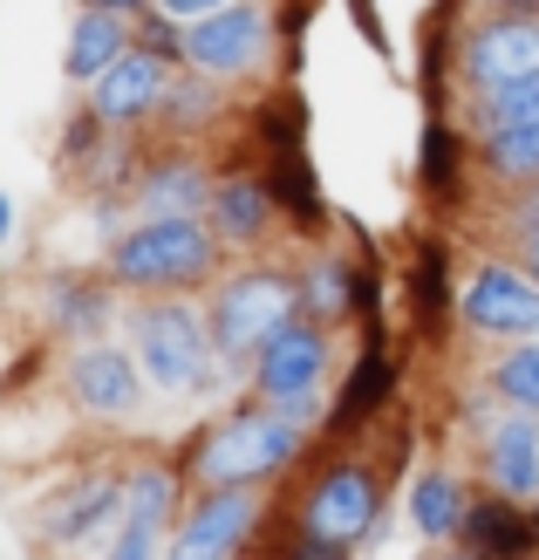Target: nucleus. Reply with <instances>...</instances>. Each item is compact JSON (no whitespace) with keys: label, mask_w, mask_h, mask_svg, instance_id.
<instances>
[{"label":"nucleus","mask_w":539,"mask_h":560,"mask_svg":"<svg viewBox=\"0 0 539 560\" xmlns=\"http://www.w3.org/2000/svg\"><path fill=\"white\" fill-rule=\"evenodd\" d=\"M109 267H117V280H137V288H178V280H198L212 267V240L191 212H172V219H151L130 240H117Z\"/></svg>","instance_id":"nucleus-2"},{"label":"nucleus","mask_w":539,"mask_h":560,"mask_svg":"<svg viewBox=\"0 0 539 560\" xmlns=\"http://www.w3.org/2000/svg\"><path fill=\"white\" fill-rule=\"evenodd\" d=\"M137 362H144V376L157 389H191V383H206L212 342L185 301H157L137 315Z\"/></svg>","instance_id":"nucleus-4"},{"label":"nucleus","mask_w":539,"mask_h":560,"mask_svg":"<svg viewBox=\"0 0 539 560\" xmlns=\"http://www.w3.org/2000/svg\"><path fill=\"white\" fill-rule=\"evenodd\" d=\"M267 191H273V199L288 206L294 219H321V191H315V172H307V164H301V151H288V158L273 164Z\"/></svg>","instance_id":"nucleus-23"},{"label":"nucleus","mask_w":539,"mask_h":560,"mask_svg":"<svg viewBox=\"0 0 539 560\" xmlns=\"http://www.w3.org/2000/svg\"><path fill=\"white\" fill-rule=\"evenodd\" d=\"M444 315V246H423L417 254V322L431 328Z\"/></svg>","instance_id":"nucleus-26"},{"label":"nucleus","mask_w":539,"mask_h":560,"mask_svg":"<svg viewBox=\"0 0 539 560\" xmlns=\"http://www.w3.org/2000/svg\"><path fill=\"white\" fill-rule=\"evenodd\" d=\"M117 55H124V21H117V8H96V0H90V14H82L75 35H69V75L75 82H96Z\"/></svg>","instance_id":"nucleus-14"},{"label":"nucleus","mask_w":539,"mask_h":560,"mask_svg":"<svg viewBox=\"0 0 539 560\" xmlns=\"http://www.w3.org/2000/svg\"><path fill=\"white\" fill-rule=\"evenodd\" d=\"M307 307H315V315H349V273L342 267H315V280H307Z\"/></svg>","instance_id":"nucleus-27"},{"label":"nucleus","mask_w":539,"mask_h":560,"mask_svg":"<svg viewBox=\"0 0 539 560\" xmlns=\"http://www.w3.org/2000/svg\"><path fill=\"white\" fill-rule=\"evenodd\" d=\"M267 199H273L267 185H253V178H225V185L212 191V219H219V233L233 240V246L260 240V226H267Z\"/></svg>","instance_id":"nucleus-16"},{"label":"nucleus","mask_w":539,"mask_h":560,"mask_svg":"<svg viewBox=\"0 0 539 560\" xmlns=\"http://www.w3.org/2000/svg\"><path fill=\"white\" fill-rule=\"evenodd\" d=\"M423 185H431V191H450V185H458V137H450L444 124L423 130Z\"/></svg>","instance_id":"nucleus-25"},{"label":"nucleus","mask_w":539,"mask_h":560,"mask_svg":"<svg viewBox=\"0 0 539 560\" xmlns=\"http://www.w3.org/2000/svg\"><path fill=\"white\" fill-rule=\"evenodd\" d=\"M96 8H117V14H130V8H144V0H96Z\"/></svg>","instance_id":"nucleus-31"},{"label":"nucleus","mask_w":539,"mask_h":560,"mask_svg":"<svg viewBox=\"0 0 539 560\" xmlns=\"http://www.w3.org/2000/svg\"><path fill=\"white\" fill-rule=\"evenodd\" d=\"M465 75L478 82V90H513V82L539 75V27L532 21H492L478 27L471 48H465Z\"/></svg>","instance_id":"nucleus-7"},{"label":"nucleus","mask_w":539,"mask_h":560,"mask_svg":"<svg viewBox=\"0 0 539 560\" xmlns=\"http://www.w3.org/2000/svg\"><path fill=\"white\" fill-rule=\"evenodd\" d=\"M212 8H225V0H164V14H212Z\"/></svg>","instance_id":"nucleus-30"},{"label":"nucleus","mask_w":539,"mask_h":560,"mask_svg":"<svg viewBox=\"0 0 539 560\" xmlns=\"http://www.w3.org/2000/svg\"><path fill=\"white\" fill-rule=\"evenodd\" d=\"M260 48H267V14L260 8H212V21H198L185 35V55L206 75H239V69L260 62Z\"/></svg>","instance_id":"nucleus-6"},{"label":"nucleus","mask_w":539,"mask_h":560,"mask_svg":"<svg viewBox=\"0 0 539 560\" xmlns=\"http://www.w3.org/2000/svg\"><path fill=\"white\" fill-rule=\"evenodd\" d=\"M117 506H124L117 479H90V486H75L62 506H55V540H82L103 513H117Z\"/></svg>","instance_id":"nucleus-19"},{"label":"nucleus","mask_w":539,"mask_h":560,"mask_svg":"<svg viewBox=\"0 0 539 560\" xmlns=\"http://www.w3.org/2000/svg\"><path fill=\"white\" fill-rule=\"evenodd\" d=\"M328 370V342H321V328H280L273 342L260 349V389L267 397H288V389H315Z\"/></svg>","instance_id":"nucleus-10"},{"label":"nucleus","mask_w":539,"mask_h":560,"mask_svg":"<svg viewBox=\"0 0 539 560\" xmlns=\"http://www.w3.org/2000/svg\"><path fill=\"white\" fill-rule=\"evenodd\" d=\"M465 534H471V547H485V553H526L532 547V520L513 513L505 499H485V506L465 513Z\"/></svg>","instance_id":"nucleus-17"},{"label":"nucleus","mask_w":539,"mask_h":560,"mask_svg":"<svg viewBox=\"0 0 539 560\" xmlns=\"http://www.w3.org/2000/svg\"><path fill=\"white\" fill-rule=\"evenodd\" d=\"M539 117V75L513 82V90H492V124H526Z\"/></svg>","instance_id":"nucleus-28"},{"label":"nucleus","mask_w":539,"mask_h":560,"mask_svg":"<svg viewBox=\"0 0 539 560\" xmlns=\"http://www.w3.org/2000/svg\"><path fill=\"white\" fill-rule=\"evenodd\" d=\"M410 513H417V534H450V526H465V499L444 471H431V479H417Z\"/></svg>","instance_id":"nucleus-20"},{"label":"nucleus","mask_w":539,"mask_h":560,"mask_svg":"<svg viewBox=\"0 0 539 560\" xmlns=\"http://www.w3.org/2000/svg\"><path fill=\"white\" fill-rule=\"evenodd\" d=\"M8 219H14V212H8V199H0V233H8Z\"/></svg>","instance_id":"nucleus-32"},{"label":"nucleus","mask_w":539,"mask_h":560,"mask_svg":"<svg viewBox=\"0 0 539 560\" xmlns=\"http://www.w3.org/2000/svg\"><path fill=\"white\" fill-rule=\"evenodd\" d=\"M164 21H172V14H164ZM164 21H151L144 35H151V48H157V55H178V35H172V27H164Z\"/></svg>","instance_id":"nucleus-29"},{"label":"nucleus","mask_w":539,"mask_h":560,"mask_svg":"<svg viewBox=\"0 0 539 560\" xmlns=\"http://www.w3.org/2000/svg\"><path fill=\"white\" fill-rule=\"evenodd\" d=\"M253 513H260V506H253L239 486H225L219 499H206V506L191 513V526H185V540H178V547H185V553H225V547H239V540H246Z\"/></svg>","instance_id":"nucleus-13"},{"label":"nucleus","mask_w":539,"mask_h":560,"mask_svg":"<svg viewBox=\"0 0 539 560\" xmlns=\"http://www.w3.org/2000/svg\"><path fill=\"white\" fill-rule=\"evenodd\" d=\"M492 164L505 178H532L539 172V117H526V124H492Z\"/></svg>","instance_id":"nucleus-21"},{"label":"nucleus","mask_w":539,"mask_h":560,"mask_svg":"<svg viewBox=\"0 0 539 560\" xmlns=\"http://www.w3.org/2000/svg\"><path fill=\"white\" fill-rule=\"evenodd\" d=\"M465 315L485 335H532L539 328V288L513 267H478L471 294H465Z\"/></svg>","instance_id":"nucleus-8"},{"label":"nucleus","mask_w":539,"mask_h":560,"mask_svg":"<svg viewBox=\"0 0 539 560\" xmlns=\"http://www.w3.org/2000/svg\"><path fill=\"white\" fill-rule=\"evenodd\" d=\"M532 273H539V233H532Z\"/></svg>","instance_id":"nucleus-33"},{"label":"nucleus","mask_w":539,"mask_h":560,"mask_svg":"<svg viewBox=\"0 0 539 560\" xmlns=\"http://www.w3.org/2000/svg\"><path fill=\"white\" fill-rule=\"evenodd\" d=\"M499 389H505L519 410L539 417V342H526V349H513V355L499 362Z\"/></svg>","instance_id":"nucleus-24"},{"label":"nucleus","mask_w":539,"mask_h":560,"mask_svg":"<svg viewBox=\"0 0 539 560\" xmlns=\"http://www.w3.org/2000/svg\"><path fill=\"white\" fill-rule=\"evenodd\" d=\"M198 199H206V178H198L191 164H172V172H157V178L144 185V212H151V219L198 212Z\"/></svg>","instance_id":"nucleus-22"},{"label":"nucleus","mask_w":539,"mask_h":560,"mask_svg":"<svg viewBox=\"0 0 539 560\" xmlns=\"http://www.w3.org/2000/svg\"><path fill=\"white\" fill-rule=\"evenodd\" d=\"M294 315V280L288 273H239L225 280V294L212 307V328H219V349L225 355H260Z\"/></svg>","instance_id":"nucleus-3"},{"label":"nucleus","mask_w":539,"mask_h":560,"mask_svg":"<svg viewBox=\"0 0 539 560\" xmlns=\"http://www.w3.org/2000/svg\"><path fill=\"white\" fill-rule=\"evenodd\" d=\"M69 383H75V404H90L103 417L137 410V370H130L124 349H82L75 370H69Z\"/></svg>","instance_id":"nucleus-11"},{"label":"nucleus","mask_w":539,"mask_h":560,"mask_svg":"<svg viewBox=\"0 0 539 560\" xmlns=\"http://www.w3.org/2000/svg\"><path fill=\"white\" fill-rule=\"evenodd\" d=\"M301 452V424L294 417H233V424H219L206 444H198V479H212V486H253V479H267V471L280 465H294Z\"/></svg>","instance_id":"nucleus-1"},{"label":"nucleus","mask_w":539,"mask_h":560,"mask_svg":"<svg viewBox=\"0 0 539 560\" xmlns=\"http://www.w3.org/2000/svg\"><path fill=\"white\" fill-rule=\"evenodd\" d=\"M389 383H396V370H389V355H383V342H368V355H362V370L349 376V389H342V404H335V424H362L368 410H376L383 397H389Z\"/></svg>","instance_id":"nucleus-18"},{"label":"nucleus","mask_w":539,"mask_h":560,"mask_svg":"<svg viewBox=\"0 0 539 560\" xmlns=\"http://www.w3.org/2000/svg\"><path fill=\"white\" fill-rule=\"evenodd\" d=\"M485 465L499 492H532L539 486V431L532 424H499L492 444H485Z\"/></svg>","instance_id":"nucleus-15"},{"label":"nucleus","mask_w":539,"mask_h":560,"mask_svg":"<svg viewBox=\"0 0 539 560\" xmlns=\"http://www.w3.org/2000/svg\"><path fill=\"white\" fill-rule=\"evenodd\" d=\"M157 96H164V55H157V48H124L117 62L96 75V117H103V124L144 117Z\"/></svg>","instance_id":"nucleus-9"},{"label":"nucleus","mask_w":539,"mask_h":560,"mask_svg":"<svg viewBox=\"0 0 539 560\" xmlns=\"http://www.w3.org/2000/svg\"><path fill=\"white\" fill-rule=\"evenodd\" d=\"M172 499H178V479H172L164 465H144V471L124 486V520H130L124 553H151V534L172 520Z\"/></svg>","instance_id":"nucleus-12"},{"label":"nucleus","mask_w":539,"mask_h":560,"mask_svg":"<svg viewBox=\"0 0 539 560\" xmlns=\"http://www.w3.org/2000/svg\"><path fill=\"white\" fill-rule=\"evenodd\" d=\"M301 520H307V534H321L335 547H355L368 526H376V479H368L362 465L321 471L315 492H307V506H301Z\"/></svg>","instance_id":"nucleus-5"}]
</instances>
